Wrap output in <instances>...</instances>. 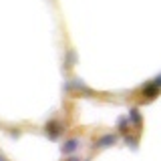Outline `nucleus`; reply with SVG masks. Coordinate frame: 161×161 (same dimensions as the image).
Returning a JSON list of instances; mask_svg holds the SVG:
<instances>
[{
  "label": "nucleus",
  "instance_id": "nucleus-3",
  "mask_svg": "<svg viewBox=\"0 0 161 161\" xmlns=\"http://www.w3.org/2000/svg\"><path fill=\"white\" fill-rule=\"evenodd\" d=\"M107 143H115V137H113V135H107V137H103V139L99 141L101 147H107Z\"/></svg>",
  "mask_w": 161,
  "mask_h": 161
},
{
  "label": "nucleus",
  "instance_id": "nucleus-1",
  "mask_svg": "<svg viewBox=\"0 0 161 161\" xmlns=\"http://www.w3.org/2000/svg\"><path fill=\"white\" fill-rule=\"evenodd\" d=\"M60 133H63V125H60V123L53 121V123H48V125H47V135H48L50 139H57Z\"/></svg>",
  "mask_w": 161,
  "mask_h": 161
},
{
  "label": "nucleus",
  "instance_id": "nucleus-2",
  "mask_svg": "<svg viewBox=\"0 0 161 161\" xmlns=\"http://www.w3.org/2000/svg\"><path fill=\"white\" fill-rule=\"evenodd\" d=\"M75 149H77V139H70L63 145V153H73Z\"/></svg>",
  "mask_w": 161,
  "mask_h": 161
}]
</instances>
